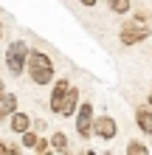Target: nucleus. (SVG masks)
Segmentation results:
<instances>
[{"mask_svg":"<svg viewBox=\"0 0 152 155\" xmlns=\"http://www.w3.org/2000/svg\"><path fill=\"white\" fill-rule=\"evenodd\" d=\"M25 74L34 85H51L53 82V62L45 51L28 48V57H25Z\"/></svg>","mask_w":152,"mask_h":155,"instance_id":"nucleus-1","label":"nucleus"},{"mask_svg":"<svg viewBox=\"0 0 152 155\" xmlns=\"http://www.w3.org/2000/svg\"><path fill=\"white\" fill-rule=\"evenodd\" d=\"M25 57H28V45H25L23 40H14L6 48V68H8L11 76H20L25 71Z\"/></svg>","mask_w":152,"mask_h":155,"instance_id":"nucleus-2","label":"nucleus"},{"mask_svg":"<svg viewBox=\"0 0 152 155\" xmlns=\"http://www.w3.org/2000/svg\"><path fill=\"white\" fill-rule=\"evenodd\" d=\"M76 133L82 135V141H87L93 135V104L82 102V107H76Z\"/></svg>","mask_w":152,"mask_h":155,"instance_id":"nucleus-3","label":"nucleus"},{"mask_svg":"<svg viewBox=\"0 0 152 155\" xmlns=\"http://www.w3.org/2000/svg\"><path fill=\"white\" fill-rule=\"evenodd\" d=\"M147 37H149V28H147V25H141V20L138 23H124L121 31H118V40L124 45H135V42L147 40Z\"/></svg>","mask_w":152,"mask_h":155,"instance_id":"nucleus-4","label":"nucleus"},{"mask_svg":"<svg viewBox=\"0 0 152 155\" xmlns=\"http://www.w3.org/2000/svg\"><path fill=\"white\" fill-rule=\"evenodd\" d=\"M115 133H118V127L110 116H93V135L102 141H113Z\"/></svg>","mask_w":152,"mask_h":155,"instance_id":"nucleus-5","label":"nucleus"},{"mask_svg":"<svg viewBox=\"0 0 152 155\" xmlns=\"http://www.w3.org/2000/svg\"><path fill=\"white\" fill-rule=\"evenodd\" d=\"M76 107H79V90L70 85V87H68V93H65V99H62V104H59V113H57V116L70 118V116L76 113Z\"/></svg>","mask_w":152,"mask_h":155,"instance_id":"nucleus-6","label":"nucleus"},{"mask_svg":"<svg viewBox=\"0 0 152 155\" xmlns=\"http://www.w3.org/2000/svg\"><path fill=\"white\" fill-rule=\"evenodd\" d=\"M68 87H70V82H68L65 76H62L59 82H53V90H51V99H48V107H51V113H59V104H62V99H65Z\"/></svg>","mask_w":152,"mask_h":155,"instance_id":"nucleus-7","label":"nucleus"},{"mask_svg":"<svg viewBox=\"0 0 152 155\" xmlns=\"http://www.w3.org/2000/svg\"><path fill=\"white\" fill-rule=\"evenodd\" d=\"M20 135H23V150H31V152H45L48 150V141L42 135H37L34 130H25Z\"/></svg>","mask_w":152,"mask_h":155,"instance_id":"nucleus-8","label":"nucleus"},{"mask_svg":"<svg viewBox=\"0 0 152 155\" xmlns=\"http://www.w3.org/2000/svg\"><path fill=\"white\" fill-rule=\"evenodd\" d=\"M8 127L20 135V133H25V130H31V116L28 113H20V110H14L11 116H8Z\"/></svg>","mask_w":152,"mask_h":155,"instance_id":"nucleus-9","label":"nucleus"},{"mask_svg":"<svg viewBox=\"0 0 152 155\" xmlns=\"http://www.w3.org/2000/svg\"><path fill=\"white\" fill-rule=\"evenodd\" d=\"M135 124H138L141 133L152 135V107L149 104H144V107H138V110H135Z\"/></svg>","mask_w":152,"mask_h":155,"instance_id":"nucleus-10","label":"nucleus"},{"mask_svg":"<svg viewBox=\"0 0 152 155\" xmlns=\"http://www.w3.org/2000/svg\"><path fill=\"white\" fill-rule=\"evenodd\" d=\"M14 110H17V96L14 93H3V96H0V121L8 118Z\"/></svg>","mask_w":152,"mask_h":155,"instance_id":"nucleus-11","label":"nucleus"},{"mask_svg":"<svg viewBox=\"0 0 152 155\" xmlns=\"http://www.w3.org/2000/svg\"><path fill=\"white\" fill-rule=\"evenodd\" d=\"M48 147L53 150V152H68V135L62 133V130H57L51 135V141H48Z\"/></svg>","mask_w":152,"mask_h":155,"instance_id":"nucleus-12","label":"nucleus"},{"mask_svg":"<svg viewBox=\"0 0 152 155\" xmlns=\"http://www.w3.org/2000/svg\"><path fill=\"white\" fill-rule=\"evenodd\" d=\"M107 8H110L113 14H130L132 3H130V0H110V3H107Z\"/></svg>","mask_w":152,"mask_h":155,"instance_id":"nucleus-13","label":"nucleus"},{"mask_svg":"<svg viewBox=\"0 0 152 155\" xmlns=\"http://www.w3.org/2000/svg\"><path fill=\"white\" fill-rule=\"evenodd\" d=\"M147 152H149V147L141 144V141H130L127 144V155H147Z\"/></svg>","mask_w":152,"mask_h":155,"instance_id":"nucleus-14","label":"nucleus"},{"mask_svg":"<svg viewBox=\"0 0 152 155\" xmlns=\"http://www.w3.org/2000/svg\"><path fill=\"white\" fill-rule=\"evenodd\" d=\"M79 3H82V6H87V8H93L96 3H99V0H79Z\"/></svg>","mask_w":152,"mask_h":155,"instance_id":"nucleus-15","label":"nucleus"},{"mask_svg":"<svg viewBox=\"0 0 152 155\" xmlns=\"http://www.w3.org/2000/svg\"><path fill=\"white\" fill-rule=\"evenodd\" d=\"M3 93H6V87H3V82H0V96H3Z\"/></svg>","mask_w":152,"mask_h":155,"instance_id":"nucleus-16","label":"nucleus"},{"mask_svg":"<svg viewBox=\"0 0 152 155\" xmlns=\"http://www.w3.org/2000/svg\"><path fill=\"white\" fill-rule=\"evenodd\" d=\"M0 40H3V23H0Z\"/></svg>","mask_w":152,"mask_h":155,"instance_id":"nucleus-17","label":"nucleus"},{"mask_svg":"<svg viewBox=\"0 0 152 155\" xmlns=\"http://www.w3.org/2000/svg\"><path fill=\"white\" fill-rule=\"evenodd\" d=\"M147 104H149V107H152V96H149V102H147Z\"/></svg>","mask_w":152,"mask_h":155,"instance_id":"nucleus-18","label":"nucleus"}]
</instances>
